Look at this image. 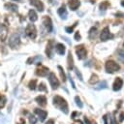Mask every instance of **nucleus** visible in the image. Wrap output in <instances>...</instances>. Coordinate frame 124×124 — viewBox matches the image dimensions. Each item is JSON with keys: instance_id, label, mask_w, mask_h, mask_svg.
Listing matches in <instances>:
<instances>
[{"instance_id": "nucleus-35", "label": "nucleus", "mask_w": 124, "mask_h": 124, "mask_svg": "<svg viewBox=\"0 0 124 124\" xmlns=\"http://www.w3.org/2000/svg\"><path fill=\"white\" fill-rule=\"evenodd\" d=\"M75 71H76V74H77V76L78 77V78H79V80H82V76H81V73L79 72V70L78 69H75Z\"/></svg>"}, {"instance_id": "nucleus-3", "label": "nucleus", "mask_w": 124, "mask_h": 124, "mask_svg": "<svg viewBox=\"0 0 124 124\" xmlns=\"http://www.w3.org/2000/svg\"><path fill=\"white\" fill-rule=\"evenodd\" d=\"M9 46L12 47V48H16V47H17L18 46H19V44H20V39H19V36H18V34H16V33H14V34H12L11 36H10V38H9Z\"/></svg>"}, {"instance_id": "nucleus-8", "label": "nucleus", "mask_w": 124, "mask_h": 124, "mask_svg": "<svg viewBox=\"0 0 124 124\" xmlns=\"http://www.w3.org/2000/svg\"><path fill=\"white\" fill-rule=\"evenodd\" d=\"M43 24L45 25V27H46V29L47 30V32H52V30H53V25H52V21H51V19H50V17L49 16H45L44 17V19H43Z\"/></svg>"}, {"instance_id": "nucleus-21", "label": "nucleus", "mask_w": 124, "mask_h": 124, "mask_svg": "<svg viewBox=\"0 0 124 124\" xmlns=\"http://www.w3.org/2000/svg\"><path fill=\"white\" fill-rule=\"evenodd\" d=\"M68 69L69 70H72L74 68V60H73V56H72V53L71 51L68 53Z\"/></svg>"}, {"instance_id": "nucleus-26", "label": "nucleus", "mask_w": 124, "mask_h": 124, "mask_svg": "<svg viewBox=\"0 0 124 124\" xmlns=\"http://www.w3.org/2000/svg\"><path fill=\"white\" fill-rule=\"evenodd\" d=\"M58 70H59L60 76H61V78H62V80L65 81V80H66V75H65V73H64V71H63V68H62L61 66H58Z\"/></svg>"}, {"instance_id": "nucleus-10", "label": "nucleus", "mask_w": 124, "mask_h": 124, "mask_svg": "<svg viewBox=\"0 0 124 124\" xmlns=\"http://www.w3.org/2000/svg\"><path fill=\"white\" fill-rule=\"evenodd\" d=\"M30 4L35 7L39 12H43L44 11V4L42 3L41 0H30Z\"/></svg>"}, {"instance_id": "nucleus-29", "label": "nucleus", "mask_w": 124, "mask_h": 124, "mask_svg": "<svg viewBox=\"0 0 124 124\" xmlns=\"http://www.w3.org/2000/svg\"><path fill=\"white\" fill-rule=\"evenodd\" d=\"M77 24H78V22H76V23H75L73 26H70V27H66V28H65L66 32H67V33H72V32L74 31V28L77 26Z\"/></svg>"}, {"instance_id": "nucleus-15", "label": "nucleus", "mask_w": 124, "mask_h": 124, "mask_svg": "<svg viewBox=\"0 0 124 124\" xmlns=\"http://www.w3.org/2000/svg\"><path fill=\"white\" fill-rule=\"evenodd\" d=\"M34 112H35L36 114H38V115H39V118H40V120H41V121H44V120L46 119V115H47V112H46V110L39 109V108H35Z\"/></svg>"}, {"instance_id": "nucleus-36", "label": "nucleus", "mask_w": 124, "mask_h": 124, "mask_svg": "<svg viewBox=\"0 0 124 124\" xmlns=\"http://www.w3.org/2000/svg\"><path fill=\"white\" fill-rule=\"evenodd\" d=\"M75 39H76V41H79V40H80V35H79L78 31L76 32V34H75Z\"/></svg>"}, {"instance_id": "nucleus-5", "label": "nucleus", "mask_w": 124, "mask_h": 124, "mask_svg": "<svg viewBox=\"0 0 124 124\" xmlns=\"http://www.w3.org/2000/svg\"><path fill=\"white\" fill-rule=\"evenodd\" d=\"M76 53H77V55H78V58L79 60H82V59L86 58L87 50H86V48L84 47L83 45H80V46H76Z\"/></svg>"}, {"instance_id": "nucleus-23", "label": "nucleus", "mask_w": 124, "mask_h": 124, "mask_svg": "<svg viewBox=\"0 0 124 124\" xmlns=\"http://www.w3.org/2000/svg\"><path fill=\"white\" fill-rule=\"evenodd\" d=\"M97 35V27H92L89 30V38L90 39H94Z\"/></svg>"}, {"instance_id": "nucleus-22", "label": "nucleus", "mask_w": 124, "mask_h": 124, "mask_svg": "<svg viewBox=\"0 0 124 124\" xmlns=\"http://www.w3.org/2000/svg\"><path fill=\"white\" fill-rule=\"evenodd\" d=\"M41 60H42V57H41V56H34V57H31V58L27 61V63H28V64H32V63L39 64Z\"/></svg>"}, {"instance_id": "nucleus-12", "label": "nucleus", "mask_w": 124, "mask_h": 124, "mask_svg": "<svg viewBox=\"0 0 124 124\" xmlns=\"http://www.w3.org/2000/svg\"><path fill=\"white\" fill-rule=\"evenodd\" d=\"M47 74H48V69H47L46 67L40 66V67L37 68V70H36V75H37V76L46 77V76H47Z\"/></svg>"}, {"instance_id": "nucleus-24", "label": "nucleus", "mask_w": 124, "mask_h": 124, "mask_svg": "<svg viewBox=\"0 0 124 124\" xmlns=\"http://www.w3.org/2000/svg\"><path fill=\"white\" fill-rule=\"evenodd\" d=\"M98 76L97 75H92L91 76V78H90V79H89V83H91V84H95V83H97L98 82Z\"/></svg>"}, {"instance_id": "nucleus-30", "label": "nucleus", "mask_w": 124, "mask_h": 124, "mask_svg": "<svg viewBox=\"0 0 124 124\" xmlns=\"http://www.w3.org/2000/svg\"><path fill=\"white\" fill-rule=\"evenodd\" d=\"M75 101H76V104H77V106L78 107H79V108H82V103H81V101H80V99H79V97L78 96H76L75 97Z\"/></svg>"}, {"instance_id": "nucleus-38", "label": "nucleus", "mask_w": 124, "mask_h": 124, "mask_svg": "<svg viewBox=\"0 0 124 124\" xmlns=\"http://www.w3.org/2000/svg\"><path fill=\"white\" fill-rule=\"evenodd\" d=\"M84 121H85V123H86V124H91V123H90V121H89V119H88L86 116L84 117Z\"/></svg>"}, {"instance_id": "nucleus-16", "label": "nucleus", "mask_w": 124, "mask_h": 124, "mask_svg": "<svg viewBox=\"0 0 124 124\" xmlns=\"http://www.w3.org/2000/svg\"><path fill=\"white\" fill-rule=\"evenodd\" d=\"M54 49H55V51L58 53V54H60V55H64V53H65V46L63 45V44H57L55 46H54Z\"/></svg>"}, {"instance_id": "nucleus-41", "label": "nucleus", "mask_w": 124, "mask_h": 124, "mask_svg": "<svg viewBox=\"0 0 124 124\" xmlns=\"http://www.w3.org/2000/svg\"><path fill=\"white\" fill-rule=\"evenodd\" d=\"M74 124H82V122H81V121H79V120H78V121H76V122H75V123H74Z\"/></svg>"}, {"instance_id": "nucleus-7", "label": "nucleus", "mask_w": 124, "mask_h": 124, "mask_svg": "<svg viewBox=\"0 0 124 124\" xmlns=\"http://www.w3.org/2000/svg\"><path fill=\"white\" fill-rule=\"evenodd\" d=\"M112 37H113V35L109 32V28H108V26H107V27H105V28L102 30L101 35H100V39H101V41H103V42L108 41V40L111 39Z\"/></svg>"}, {"instance_id": "nucleus-37", "label": "nucleus", "mask_w": 124, "mask_h": 124, "mask_svg": "<svg viewBox=\"0 0 124 124\" xmlns=\"http://www.w3.org/2000/svg\"><path fill=\"white\" fill-rule=\"evenodd\" d=\"M69 79H70V82L72 83V87H73V88H76V86H75V83H74V80H73V78L70 77V78H69Z\"/></svg>"}, {"instance_id": "nucleus-42", "label": "nucleus", "mask_w": 124, "mask_h": 124, "mask_svg": "<svg viewBox=\"0 0 124 124\" xmlns=\"http://www.w3.org/2000/svg\"><path fill=\"white\" fill-rule=\"evenodd\" d=\"M20 122H21L20 124H25V121H24V119H21V120H20Z\"/></svg>"}, {"instance_id": "nucleus-17", "label": "nucleus", "mask_w": 124, "mask_h": 124, "mask_svg": "<svg viewBox=\"0 0 124 124\" xmlns=\"http://www.w3.org/2000/svg\"><path fill=\"white\" fill-rule=\"evenodd\" d=\"M57 13H58V15H59L63 19H66V17H67V16H68V13H67V10H66V8H65L64 5L61 6V7L58 9Z\"/></svg>"}, {"instance_id": "nucleus-32", "label": "nucleus", "mask_w": 124, "mask_h": 124, "mask_svg": "<svg viewBox=\"0 0 124 124\" xmlns=\"http://www.w3.org/2000/svg\"><path fill=\"white\" fill-rule=\"evenodd\" d=\"M108 119H109V117H108V114H106V115H104V117H103V120H104V123H105V124H110V122L108 121Z\"/></svg>"}, {"instance_id": "nucleus-44", "label": "nucleus", "mask_w": 124, "mask_h": 124, "mask_svg": "<svg viewBox=\"0 0 124 124\" xmlns=\"http://www.w3.org/2000/svg\"><path fill=\"white\" fill-rule=\"evenodd\" d=\"M13 1H20V0H13Z\"/></svg>"}, {"instance_id": "nucleus-34", "label": "nucleus", "mask_w": 124, "mask_h": 124, "mask_svg": "<svg viewBox=\"0 0 124 124\" xmlns=\"http://www.w3.org/2000/svg\"><path fill=\"white\" fill-rule=\"evenodd\" d=\"M118 57H119L120 60L124 61V51L123 50H119L118 51Z\"/></svg>"}, {"instance_id": "nucleus-40", "label": "nucleus", "mask_w": 124, "mask_h": 124, "mask_svg": "<svg viewBox=\"0 0 124 124\" xmlns=\"http://www.w3.org/2000/svg\"><path fill=\"white\" fill-rule=\"evenodd\" d=\"M122 120H124V113H121V115H120V121H122Z\"/></svg>"}, {"instance_id": "nucleus-13", "label": "nucleus", "mask_w": 124, "mask_h": 124, "mask_svg": "<svg viewBox=\"0 0 124 124\" xmlns=\"http://www.w3.org/2000/svg\"><path fill=\"white\" fill-rule=\"evenodd\" d=\"M80 5L79 0H69L68 2V6L72 11H76Z\"/></svg>"}, {"instance_id": "nucleus-39", "label": "nucleus", "mask_w": 124, "mask_h": 124, "mask_svg": "<svg viewBox=\"0 0 124 124\" xmlns=\"http://www.w3.org/2000/svg\"><path fill=\"white\" fill-rule=\"evenodd\" d=\"M46 124H54V120H53V119H50V120H48Z\"/></svg>"}, {"instance_id": "nucleus-25", "label": "nucleus", "mask_w": 124, "mask_h": 124, "mask_svg": "<svg viewBox=\"0 0 124 124\" xmlns=\"http://www.w3.org/2000/svg\"><path fill=\"white\" fill-rule=\"evenodd\" d=\"M108 6H109V3H108V1L102 2V3L100 4V10H107Z\"/></svg>"}, {"instance_id": "nucleus-14", "label": "nucleus", "mask_w": 124, "mask_h": 124, "mask_svg": "<svg viewBox=\"0 0 124 124\" xmlns=\"http://www.w3.org/2000/svg\"><path fill=\"white\" fill-rule=\"evenodd\" d=\"M53 41L52 40H50L48 43H47V46H46V53L47 54V56L48 57H52V54H53Z\"/></svg>"}, {"instance_id": "nucleus-2", "label": "nucleus", "mask_w": 124, "mask_h": 124, "mask_svg": "<svg viewBox=\"0 0 124 124\" xmlns=\"http://www.w3.org/2000/svg\"><path fill=\"white\" fill-rule=\"evenodd\" d=\"M105 67H106L107 73H114V72H117V71L120 69V66H119L116 62H114V61H112V60L107 61Z\"/></svg>"}, {"instance_id": "nucleus-9", "label": "nucleus", "mask_w": 124, "mask_h": 124, "mask_svg": "<svg viewBox=\"0 0 124 124\" xmlns=\"http://www.w3.org/2000/svg\"><path fill=\"white\" fill-rule=\"evenodd\" d=\"M112 86H113V87H112L113 91H119V90L122 88V86H123V79L120 78H116L115 80H114V82H113V85H112Z\"/></svg>"}, {"instance_id": "nucleus-19", "label": "nucleus", "mask_w": 124, "mask_h": 124, "mask_svg": "<svg viewBox=\"0 0 124 124\" xmlns=\"http://www.w3.org/2000/svg\"><path fill=\"white\" fill-rule=\"evenodd\" d=\"M28 16H29L30 21H32V22H35V21L38 19V16H37V14H36V12H35L34 10H30V11H29Z\"/></svg>"}, {"instance_id": "nucleus-1", "label": "nucleus", "mask_w": 124, "mask_h": 124, "mask_svg": "<svg viewBox=\"0 0 124 124\" xmlns=\"http://www.w3.org/2000/svg\"><path fill=\"white\" fill-rule=\"evenodd\" d=\"M52 101H53V105L58 109H60L61 111H63L65 114H67L69 112V107H68V104H67V102H66V100L64 98H62L61 96L56 95V96L53 97Z\"/></svg>"}, {"instance_id": "nucleus-27", "label": "nucleus", "mask_w": 124, "mask_h": 124, "mask_svg": "<svg viewBox=\"0 0 124 124\" xmlns=\"http://www.w3.org/2000/svg\"><path fill=\"white\" fill-rule=\"evenodd\" d=\"M107 86H108V84H107L106 80H103L98 86L95 87V89H103V88H107Z\"/></svg>"}, {"instance_id": "nucleus-31", "label": "nucleus", "mask_w": 124, "mask_h": 124, "mask_svg": "<svg viewBox=\"0 0 124 124\" xmlns=\"http://www.w3.org/2000/svg\"><path fill=\"white\" fill-rule=\"evenodd\" d=\"M29 122H30V124H36L37 123V118L34 115H31L29 117Z\"/></svg>"}, {"instance_id": "nucleus-11", "label": "nucleus", "mask_w": 124, "mask_h": 124, "mask_svg": "<svg viewBox=\"0 0 124 124\" xmlns=\"http://www.w3.org/2000/svg\"><path fill=\"white\" fill-rule=\"evenodd\" d=\"M8 36V28L4 24H0V40L5 41Z\"/></svg>"}, {"instance_id": "nucleus-33", "label": "nucleus", "mask_w": 124, "mask_h": 124, "mask_svg": "<svg viewBox=\"0 0 124 124\" xmlns=\"http://www.w3.org/2000/svg\"><path fill=\"white\" fill-rule=\"evenodd\" d=\"M39 90L40 91H46V85H45V83H40V85H39Z\"/></svg>"}, {"instance_id": "nucleus-18", "label": "nucleus", "mask_w": 124, "mask_h": 124, "mask_svg": "<svg viewBox=\"0 0 124 124\" xmlns=\"http://www.w3.org/2000/svg\"><path fill=\"white\" fill-rule=\"evenodd\" d=\"M36 102L41 106V107H45L46 105V98L45 97V96H43V95H40V96H38V97H36Z\"/></svg>"}, {"instance_id": "nucleus-28", "label": "nucleus", "mask_w": 124, "mask_h": 124, "mask_svg": "<svg viewBox=\"0 0 124 124\" xmlns=\"http://www.w3.org/2000/svg\"><path fill=\"white\" fill-rule=\"evenodd\" d=\"M36 83H37V80H36V79L30 80V82H29V84H28L29 88H30V89H32V90H34V89L36 88Z\"/></svg>"}, {"instance_id": "nucleus-43", "label": "nucleus", "mask_w": 124, "mask_h": 124, "mask_svg": "<svg viewBox=\"0 0 124 124\" xmlns=\"http://www.w3.org/2000/svg\"><path fill=\"white\" fill-rule=\"evenodd\" d=\"M121 5H122V6H123V7H124V0H123V1H122V2H121Z\"/></svg>"}, {"instance_id": "nucleus-6", "label": "nucleus", "mask_w": 124, "mask_h": 124, "mask_svg": "<svg viewBox=\"0 0 124 124\" xmlns=\"http://www.w3.org/2000/svg\"><path fill=\"white\" fill-rule=\"evenodd\" d=\"M48 81H49V84H50V86H51L52 89H57L58 88V86H59V80L56 78L55 74L49 73V75H48Z\"/></svg>"}, {"instance_id": "nucleus-20", "label": "nucleus", "mask_w": 124, "mask_h": 124, "mask_svg": "<svg viewBox=\"0 0 124 124\" xmlns=\"http://www.w3.org/2000/svg\"><path fill=\"white\" fill-rule=\"evenodd\" d=\"M5 8L8 9V10H10V11H13V12H16L17 9H18L17 5L16 4H13V3H7V4H5Z\"/></svg>"}, {"instance_id": "nucleus-4", "label": "nucleus", "mask_w": 124, "mask_h": 124, "mask_svg": "<svg viewBox=\"0 0 124 124\" xmlns=\"http://www.w3.org/2000/svg\"><path fill=\"white\" fill-rule=\"evenodd\" d=\"M25 34L32 40H34L37 36V30L34 24H28L25 28Z\"/></svg>"}]
</instances>
